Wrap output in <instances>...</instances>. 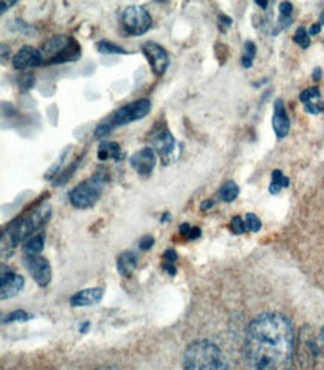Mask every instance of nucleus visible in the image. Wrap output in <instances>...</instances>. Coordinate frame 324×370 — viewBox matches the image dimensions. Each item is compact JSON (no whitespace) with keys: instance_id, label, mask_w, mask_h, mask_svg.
<instances>
[{"instance_id":"nucleus-1","label":"nucleus","mask_w":324,"mask_h":370,"mask_svg":"<svg viewBox=\"0 0 324 370\" xmlns=\"http://www.w3.org/2000/svg\"><path fill=\"white\" fill-rule=\"evenodd\" d=\"M294 351V330L284 315H259L247 330L245 356L252 370H287Z\"/></svg>"},{"instance_id":"nucleus-2","label":"nucleus","mask_w":324,"mask_h":370,"mask_svg":"<svg viewBox=\"0 0 324 370\" xmlns=\"http://www.w3.org/2000/svg\"><path fill=\"white\" fill-rule=\"evenodd\" d=\"M184 370H229L226 357L215 343L196 340L184 354Z\"/></svg>"},{"instance_id":"nucleus-3","label":"nucleus","mask_w":324,"mask_h":370,"mask_svg":"<svg viewBox=\"0 0 324 370\" xmlns=\"http://www.w3.org/2000/svg\"><path fill=\"white\" fill-rule=\"evenodd\" d=\"M42 61L45 65H60L67 61H76L81 56V47L74 38L57 34L45 42L41 50Z\"/></svg>"},{"instance_id":"nucleus-4","label":"nucleus","mask_w":324,"mask_h":370,"mask_svg":"<svg viewBox=\"0 0 324 370\" xmlns=\"http://www.w3.org/2000/svg\"><path fill=\"white\" fill-rule=\"evenodd\" d=\"M50 206L43 205L41 208H38L36 210H33V213L28 217H24L21 219H17L15 223H12L10 227H8V230L3 235L2 242L8 241V245L14 246L17 243H20L24 239H30L33 236V233L38 230V228L45 224V221L50 217Z\"/></svg>"},{"instance_id":"nucleus-5","label":"nucleus","mask_w":324,"mask_h":370,"mask_svg":"<svg viewBox=\"0 0 324 370\" xmlns=\"http://www.w3.org/2000/svg\"><path fill=\"white\" fill-rule=\"evenodd\" d=\"M105 181H107L105 179V175L99 172L93 175L91 178L81 182L80 185H76V187L71 191V195H69L71 204L75 208L81 209L93 206L102 196Z\"/></svg>"},{"instance_id":"nucleus-6","label":"nucleus","mask_w":324,"mask_h":370,"mask_svg":"<svg viewBox=\"0 0 324 370\" xmlns=\"http://www.w3.org/2000/svg\"><path fill=\"white\" fill-rule=\"evenodd\" d=\"M122 28L132 36H141V34L150 30L153 19L148 11L142 6H129L121 17Z\"/></svg>"},{"instance_id":"nucleus-7","label":"nucleus","mask_w":324,"mask_h":370,"mask_svg":"<svg viewBox=\"0 0 324 370\" xmlns=\"http://www.w3.org/2000/svg\"><path fill=\"white\" fill-rule=\"evenodd\" d=\"M150 111H151L150 100H147V99L136 100L114 112L109 118H107V121L109 122L112 129L120 127V126H125V124H129V122H133V121L147 117Z\"/></svg>"},{"instance_id":"nucleus-8","label":"nucleus","mask_w":324,"mask_h":370,"mask_svg":"<svg viewBox=\"0 0 324 370\" xmlns=\"http://www.w3.org/2000/svg\"><path fill=\"white\" fill-rule=\"evenodd\" d=\"M24 266L28 268L33 279L41 287H47L51 281V266L47 259L39 257V255H25Z\"/></svg>"},{"instance_id":"nucleus-9","label":"nucleus","mask_w":324,"mask_h":370,"mask_svg":"<svg viewBox=\"0 0 324 370\" xmlns=\"http://www.w3.org/2000/svg\"><path fill=\"white\" fill-rule=\"evenodd\" d=\"M175 148H177V142H175V138L171 135L168 129L157 131L153 138V149L162 157L164 164H169L175 158Z\"/></svg>"},{"instance_id":"nucleus-10","label":"nucleus","mask_w":324,"mask_h":370,"mask_svg":"<svg viewBox=\"0 0 324 370\" xmlns=\"http://www.w3.org/2000/svg\"><path fill=\"white\" fill-rule=\"evenodd\" d=\"M142 51L145 57L148 58L151 65L153 72L155 75H163L166 72V69L169 66V56L160 45H157L154 42H147L144 43Z\"/></svg>"},{"instance_id":"nucleus-11","label":"nucleus","mask_w":324,"mask_h":370,"mask_svg":"<svg viewBox=\"0 0 324 370\" xmlns=\"http://www.w3.org/2000/svg\"><path fill=\"white\" fill-rule=\"evenodd\" d=\"M24 287V278L17 275L15 272L6 269L3 264L2 266V288H0V294H2L3 301H8L14 296L19 294Z\"/></svg>"},{"instance_id":"nucleus-12","label":"nucleus","mask_w":324,"mask_h":370,"mask_svg":"<svg viewBox=\"0 0 324 370\" xmlns=\"http://www.w3.org/2000/svg\"><path fill=\"white\" fill-rule=\"evenodd\" d=\"M42 54L41 50H36L33 47H23L19 52H17L12 65L17 70H25L30 67H36L42 65Z\"/></svg>"},{"instance_id":"nucleus-13","label":"nucleus","mask_w":324,"mask_h":370,"mask_svg":"<svg viewBox=\"0 0 324 370\" xmlns=\"http://www.w3.org/2000/svg\"><path fill=\"white\" fill-rule=\"evenodd\" d=\"M130 166L142 176L151 175L155 166V151L153 148H144L130 158Z\"/></svg>"},{"instance_id":"nucleus-14","label":"nucleus","mask_w":324,"mask_h":370,"mask_svg":"<svg viewBox=\"0 0 324 370\" xmlns=\"http://www.w3.org/2000/svg\"><path fill=\"white\" fill-rule=\"evenodd\" d=\"M272 126L277 136L281 139L285 138L288 130H290V120H288V116L284 108V103L281 99H278L275 102V108H274V118H272Z\"/></svg>"},{"instance_id":"nucleus-15","label":"nucleus","mask_w":324,"mask_h":370,"mask_svg":"<svg viewBox=\"0 0 324 370\" xmlns=\"http://www.w3.org/2000/svg\"><path fill=\"white\" fill-rule=\"evenodd\" d=\"M103 288H87L83 292L76 293L71 297V305L72 306H91L99 303L103 297Z\"/></svg>"},{"instance_id":"nucleus-16","label":"nucleus","mask_w":324,"mask_h":370,"mask_svg":"<svg viewBox=\"0 0 324 370\" xmlns=\"http://www.w3.org/2000/svg\"><path fill=\"white\" fill-rule=\"evenodd\" d=\"M301 102L305 105V111L310 113H320L323 111L321 94L317 87L306 88L301 93Z\"/></svg>"},{"instance_id":"nucleus-17","label":"nucleus","mask_w":324,"mask_h":370,"mask_svg":"<svg viewBox=\"0 0 324 370\" xmlns=\"http://www.w3.org/2000/svg\"><path fill=\"white\" fill-rule=\"evenodd\" d=\"M136 264H138V259H136L135 252L127 251V252H122L118 255L117 269H118L121 276L129 278L130 275H132L133 270L136 269Z\"/></svg>"},{"instance_id":"nucleus-18","label":"nucleus","mask_w":324,"mask_h":370,"mask_svg":"<svg viewBox=\"0 0 324 370\" xmlns=\"http://www.w3.org/2000/svg\"><path fill=\"white\" fill-rule=\"evenodd\" d=\"M98 155L99 160H109V158H112V160L120 162L122 158V151L120 145L116 142H102L98 149Z\"/></svg>"},{"instance_id":"nucleus-19","label":"nucleus","mask_w":324,"mask_h":370,"mask_svg":"<svg viewBox=\"0 0 324 370\" xmlns=\"http://www.w3.org/2000/svg\"><path fill=\"white\" fill-rule=\"evenodd\" d=\"M45 245V236L43 235H33L30 239L24 243V252L28 255H39Z\"/></svg>"},{"instance_id":"nucleus-20","label":"nucleus","mask_w":324,"mask_h":370,"mask_svg":"<svg viewBox=\"0 0 324 370\" xmlns=\"http://www.w3.org/2000/svg\"><path fill=\"white\" fill-rule=\"evenodd\" d=\"M288 184H290V181H288L287 176L283 175L281 171H274L272 182H270L269 191L272 193V195H277V193H279V190H281V188L288 187Z\"/></svg>"},{"instance_id":"nucleus-21","label":"nucleus","mask_w":324,"mask_h":370,"mask_svg":"<svg viewBox=\"0 0 324 370\" xmlns=\"http://www.w3.org/2000/svg\"><path fill=\"white\" fill-rule=\"evenodd\" d=\"M238 195H239V187L233 181L226 182L220 190V197L224 202H233L236 197H238Z\"/></svg>"},{"instance_id":"nucleus-22","label":"nucleus","mask_w":324,"mask_h":370,"mask_svg":"<svg viewBox=\"0 0 324 370\" xmlns=\"http://www.w3.org/2000/svg\"><path fill=\"white\" fill-rule=\"evenodd\" d=\"M98 50L99 52H103V54H126V50H122L118 45H114V43L108 42V41H100L98 42Z\"/></svg>"},{"instance_id":"nucleus-23","label":"nucleus","mask_w":324,"mask_h":370,"mask_svg":"<svg viewBox=\"0 0 324 370\" xmlns=\"http://www.w3.org/2000/svg\"><path fill=\"white\" fill-rule=\"evenodd\" d=\"M254 57H256V45L252 42H247L245 43V54L242 57L244 67H251Z\"/></svg>"},{"instance_id":"nucleus-24","label":"nucleus","mask_w":324,"mask_h":370,"mask_svg":"<svg viewBox=\"0 0 324 370\" xmlns=\"http://www.w3.org/2000/svg\"><path fill=\"white\" fill-rule=\"evenodd\" d=\"M32 318V315H29L25 311H14L3 318V323H24Z\"/></svg>"},{"instance_id":"nucleus-25","label":"nucleus","mask_w":324,"mask_h":370,"mask_svg":"<svg viewBox=\"0 0 324 370\" xmlns=\"http://www.w3.org/2000/svg\"><path fill=\"white\" fill-rule=\"evenodd\" d=\"M294 42L299 43V45L302 48H308L310 43H311V39H310V33L306 32V29L303 28H299L294 34Z\"/></svg>"},{"instance_id":"nucleus-26","label":"nucleus","mask_w":324,"mask_h":370,"mask_svg":"<svg viewBox=\"0 0 324 370\" xmlns=\"http://www.w3.org/2000/svg\"><path fill=\"white\" fill-rule=\"evenodd\" d=\"M245 226H247V230L250 232H259L261 228V221L254 214H247V217H245Z\"/></svg>"},{"instance_id":"nucleus-27","label":"nucleus","mask_w":324,"mask_h":370,"mask_svg":"<svg viewBox=\"0 0 324 370\" xmlns=\"http://www.w3.org/2000/svg\"><path fill=\"white\" fill-rule=\"evenodd\" d=\"M114 129L111 127V124H109V122L107 121V120H105V121H102L100 122V124L98 126V129H96V133H94V138H98V139H102V138H105V136H108L109 133H111V131H112Z\"/></svg>"},{"instance_id":"nucleus-28","label":"nucleus","mask_w":324,"mask_h":370,"mask_svg":"<svg viewBox=\"0 0 324 370\" xmlns=\"http://www.w3.org/2000/svg\"><path fill=\"white\" fill-rule=\"evenodd\" d=\"M230 227H232L233 233H236V235H242V233H245V230H247V226H245V221L241 217H235L232 219Z\"/></svg>"},{"instance_id":"nucleus-29","label":"nucleus","mask_w":324,"mask_h":370,"mask_svg":"<svg viewBox=\"0 0 324 370\" xmlns=\"http://www.w3.org/2000/svg\"><path fill=\"white\" fill-rule=\"evenodd\" d=\"M66 153H67V149H66V151H65L63 154H61V155L58 157V160H57L54 164H52V166H51V169H50V171L45 173V178H47V179L52 178V176H54V175H56V173H57V172L61 169L60 166L65 163V157H66Z\"/></svg>"},{"instance_id":"nucleus-30","label":"nucleus","mask_w":324,"mask_h":370,"mask_svg":"<svg viewBox=\"0 0 324 370\" xmlns=\"http://www.w3.org/2000/svg\"><path fill=\"white\" fill-rule=\"evenodd\" d=\"M279 12H281L283 19H292V12H293V5L284 2L279 5Z\"/></svg>"},{"instance_id":"nucleus-31","label":"nucleus","mask_w":324,"mask_h":370,"mask_svg":"<svg viewBox=\"0 0 324 370\" xmlns=\"http://www.w3.org/2000/svg\"><path fill=\"white\" fill-rule=\"evenodd\" d=\"M153 245H154V237H151V236H145L144 239L141 241V243H139V248L144 250V251H147V250H150Z\"/></svg>"},{"instance_id":"nucleus-32","label":"nucleus","mask_w":324,"mask_h":370,"mask_svg":"<svg viewBox=\"0 0 324 370\" xmlns=\"http://www.w3.org/2000/svg\"><path fill=\"white\" fill-rule=\"evenodd\" d=\"M164 261H169V263H175V260H177V252H175L173 250H168L164 252L163 255Z\"/></svg>"},{"instance_id":"nucleus-33","label":"nucleus","mask_w":324,"mask_h":370,"mask_svg":"<svg viewBox=\"0 0 324 370\" xmlns=\"http://www.w3.org/2000/svg\"><path fill=\"white\" fill-rule=\"evenodd\" d=\"M200 235H202V232H200L199 227H191V232H190V235L187 237L190 241H195V239H199Z\"/></svg>"},{"instance_id":"nucleus-34","label":"nucleus","mask_w":324,"mask_h":370,"mask_svg":"<svg viewBox=\"0 0 324 370\" xmlns=\"http://www.w3.org/2000/svg\"><path fill=\"white\" fill-rule=\"evenodd\" d=\"M20 87H21V90H24V91L29 90V88H32L33 87V76L29 75L28 78L24 79V81H21V85Z\"/></svg>"},{"instance_id":"nucleus-35","label":"nucleus","mask_w":324,"mask_h":370,"mask_svg":"<svg viewBox=\"0 0 324 370\" xmlns=\"http://www.w3.org/2000/svg\"><path fill=\"white\" fill-rule=\"evenodd\" d=\"M163 269H164L166 272H169V275H171V276H173L175 273H177V269H175L173 263H169V261H164V264H163Z\"/></svg>"},{"instance_id":"nucleus-36","label":"nucleus","mask_w":324,"mask_h":370,"mask_svg":"<svg viewBox=\"0 0 324 370\" xmlns=\"http://www.w3.org/2000/svg\"><path fill=\"white\" fill-rule=\"evenodd\" d=\"M180 232H181V235H184V236H188L190 235V232H191V226H188V224H182L181 226V228H180Z\"/></svg>"},{"instance_id":"nucleus-37","label":"nucleus","mask_w":324,"mask_h":370,"mask_svg":"<svg viewBox=\"0 0 324 370\" xmlns=\"http://www.w3.org/2000/svg\"><path fill=\"white\" fill-rule=\"evenodd\" d=\"M320 30H321V23L314 24L312 28H311V30H310V36H312V34H317V33H320Z\"/></svg>"},{"instance_id":"nucleus-38","label":"nucleus","mask_w":324,"mask_h":370,"mask_svg":"<svg viewBox=\"0 0 324 370\" xmlns=\"http://www.w3.org/2000/svg\"><path fill=\"white\" fill-rule=\"evenodd\" d=\"M12 5H15V2H10V3L2 2V3H0V14H5L6 12V8H10Z\"/></svg>"},{"instance_id":"nucleus-39","label":"nucleus","mask_w":324,"mask_h":370,"mask_svg":"<svg viewBox=\"0 0 324 370\" xmlns=\"http://www.w3.org/2000/svg\"><path fill=\"white\" fill-rule=\"evenodd\" d=\"M6 56H10V50H8L6 45H2V61L3 63L6 61Z\"/></svg>"},{"instance_id":"nucleus-40","label":"nucleus","mask_w":324,"mask_h":370,"mask_svg":"<svg viewBox=\"0 0 324 370\" xmlns=\"http://www.w3.org/2000/svg\"><path fill=\"white\" fill-rule=\"evenodd\" d=\"M213 206H214V202H213V200H206L205 204L202 205V209H204V210H206L208 208H213Z\"/></svg>"},{"instance_id":"nucleus-41","label":"nucleus","mask_w":324,"mask_h":370,"mask_svg":"<svg viewBox=\"0 0 324 370\" xmlns=\"http://www.w3.org/2000/svg\"><path fill=\"white\" fill-rule=\"evenodd\" d=\"M320 76H321V72H320V69H317V70H315V74H314V79H315V81H318Z\"/></svg>"},{"instance_id":"nucleus-42","label":"nucleus","mask_w":324,"mask_h":370,"mask_svg":"<svg viewBox=\"0 0 324 370\" xmlns=\"http://www.w3.org/2000/svg\"><path fill=\"white\" fill-rule=\"evenodd\" d=\"M98 370H118L117 367H112V366H105V367H100Z\"/></svg>"},{"instance_id":"nucleus-43","label":"nucleus","mask_w":324,"mask_h":370,"mask_svg":"<svg viewBox=\"0 0 324 370\" xmlns=\"http://www.w3.org/2000/svg\"><path fill=\"white\" fill-rule=\"evenodd\" d=\"M89 323H84V325H83V327H81V333H85L87 331V329H89Z\"/></svg>"},{"instance_id":"nucleus-44","label":"nucleus","mask_w":324,"mask_h":370,"mask_svg":"<svg viewBox=\"0 0 324 370\" xmlns=\"http://www.w3.org/2000/svg\"><path fill=\"white\" fill-rule=\"evenodd\" d=\"M169 219V214H164V217H162V221H168Z\"/></svg>"},{"instance_id":"nucleus-45","label":"nucleus","mask_w":324,"mask_h":370,"mask_svg":"<svg viewBox=\"0 0 324 370\" xmlns=\"http://www.w3.org/2000/svg\"><path fill=\"white\" fill-rule=\"evenodd\" d=\"M257 5H260L261 8H266V6H268V3H266V2H257Z\"/></svg>"},{"instance_id":"nucleus-46","label":"nucleus","mask_w":324,"mask_h":370,"mask_svg":"<svg viewBox=\"0 0 324 370\" xmlns=\"http://www.w3.org/2000/svg\"><path fill=\"white\" fill-rule=\"evenodd\" d=\"M320 20H321V24H324V11L321 12V17H320Z\"/></svg>"},{"instance_id":"nucleus-47","label":"nucleus","mask_w":324,"mask_h":370,"mask_svg":"<svg viewBox=\"0 0 324 370\" xmlns=\"http://www.w3.org/2000/svg\"><path fill=\"white\" fill-rule=\"evenodd\" d=\"M323 339H324V325H323Z\"/></svg>"}]
</instances>
